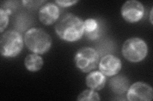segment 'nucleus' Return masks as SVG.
Returning <instances> with one entry per match:
<instances>
[{"instance_id":"nucleus-4","label":"nucleus","mask_w":153,"mask_h":101,"mask_svg":"<svg viewBox=\"0 0 153 101\" xmlns=\"http://www.w3.org/2000/svg\"><path fill=\"white\" fill-rule=\"evenodd\" d=\"M148 52L146 42L138 37H131L124 41L122 54L124 58L131 62H138L146 58Z\"/></svg>"},{"instance_id":"nucleus-5","label":"nucleus","mask_w":153,"mask_h":101,"mask_svg":"<svg viewBox=\"0 0 153 101\" xmlns=\"http://www.w3.org/2000/svg\"><path fill=\"white\" fill-rule=\"evenodd\" d=\"M100 57L97 51L91 47H81L74 57L76 67L84 73H89L98 66Z\"/></svg>"},{"instance_id":"nucleus-6","label":"nucleus","mask_w":153,"mask_h":101,"mask_svg":"<svg viewBox=\"0 0 153 101\" xmlns=\"http://www.w3.org/2000/svg\"><path fill=\"white\" fill-rule=\"evenodd\" d=\"M126 97L130 101H151L153 99V89L142 81H137L130 86Z\"/></svg>"},{"instance_id":"nucleus-11","label":"nucleus","mask_w":153,"mask_h":101,"mask_svg":"<svg viewBox=\"0 0 153 101\" xmlns=\"http://www.w3.org/2000/svg\"><path fill=\"white\" fill-rule=\"evenodd\" d=\"M109 86L114 93L122 95L126 93L130 87V81L124 75H114L109 81Z\"/></svg>"},{"instance_id":"nucleus-3","label":"nucleus","mask_w":153,"mask_h":101,"mask_svg":"<svg viewBox=\"0 0 153 101\" xmlns=\"http://www.w3.org/2000/svg\"><path fill=\"white\" fill-rule=\"evenodd\" d=\"M23 47V38L20 33L16 31H8L0 38V52L4 57H16L21 52Z\"/></svg>"},{"instance_id":"nucleus-1","label":"nucleus","mask_w":153,"mask_h":101,"mask_svg":"<svg viewBox=\"0 0 153 101\" xmlns=\"http://www.w3.org/2000/svg\"><path fill=\"white\" fill-rule=\"evenodd\" d=\"M55 31L65 41H77L84 34V21L73 13H66L57 21Z\"/></svg>"},{"instance_id":"nucleus-9","label":"nucleus","mask_w":153,"mask_h":101,"mask_svg":"<svg viewBox=\"0 0 153 101\" xmlns=\"http://www.w3.org/2000/svg\"><path fill=\"white\" fill-rule=\"evenodd\" d=\"M60 10L56 4L47 3L42 5L38 12V18L44 25H49L56 22L59 18Z\"/></svg>"},{"instance_id":"nucleus-15","label":"nucleus","mask_w":153,"mask_h":101,"mask_svg":"<svg viewBox=\"0 0 153 101\" xmlns=\"http://www.w3.org/2000/svg\"><path fill=\"white\" fill-rule=\"evenodd\" d=\"M9 14L2 8H0V32L2 33L7 28L8 22Z\"/></svg>"},{"instance_id":"nucleus-2","label":"nucleus","mask_w":153,"mask_h":101,"mask_svg":"<svg viewBox=\"0 0 153 101\" xmlns=\"http://www.w3.org/2000/svg\"><path fill=\"white\" fill-rule=\"evenodd\" d=\"M24 41L29 49L38 54H45L49 51L52 43L50 35L40 28H31L27 30Z\"/></svg>"},{"instance_id":"nucleus-12","label":"nucleus","mask_w":153,"mask_h":101,"mask_svg":"<svg viewBox=\"0 0 153 101\" xmlns=\"http://www.w3.org/2000/svg\"><path fill=\"white\" fill-rule=\"evenodd\" d=\"M44 65V60L38 54H28L25 60V66L27 70L31 72H36L42 69Z\"/></svg>"},{"instance_id":"nucleus-16","label":"nucleus","mask_w":153,"mask_h":101,"mask_svg":"<svg viewBox=\"0 0 153 101\" xmlns=\"http://www.w3.org/2000/svg\"><path fill=\"white\" fill-rule=\"evenodd\" d=\"M78 2L77 0H56L55 1L57 5L64 8L72 6Z\"/></svg>"},{"instance_id":"nucleus-13","label":"nucleus","mask_w":153,"mask_h":101,"mask_svg":"<svg viewBox=\"0 0 153 101\" xmlns=\"http://www.w3.org/2000/svg\"><path fill=\"white\" fill-rule=\"evenodd\" d=\"M79 101H94L100 100L99 94L92 89H85L81 92L77 97Z\"/></svg>"},{"instance_id":"nucleus-17","label":"nucleus","mask_w":153,"mask_h":101,"mask_svg":"<svg viewBox=\"0 0 153 101\" xmlns=\"http://www.w3.org/2000/svg\"><path fill=\"white\" fill-rule=\"evenodd\" d=\"M150 22H151V24H152L153 23V22H152V8H151V12H150Z\"/></svg>"},{"instance_id":"nucleus-7","label":"nucleus","mask_w":153,"mask_h":101,"mask_svg":"<svg viewBox=\"0 0 153 101\" xmlns=\"http://www.w3.org/2000/svg\"><path fill=\"white\" fill-rule=\"evenodd\" d=\"M121 13L123 18L126 22L135 23L140 21L144 15V7L140 1L129 0L121 7Z\"/></svg>"},{"instance_id":"nucleus-8","label":"nucleus","mask_w":153,"mask_h":101,"mask_svg":"<svg viewBox=\"0 0 153 101\" xmlns=\"http://www.w3.org/2000/svg\"><path fill=\"white\" fill-rule=\"evenodd\" d=\"M100 71L107 76L117 75L122 68V62L119 57L112 54L104 56L98 63Z\"/></svg>"},{"instance_id":"nucleus-14","label":"nucleus","mask_w":153,"mask_h":101,"mask_svg":"<svg viewBox=\"0 0 153 101\" xmlns=\"http://www.w3.org/2000/svg\"><path fill=\"white\" fill-rule=\"evenodd\" d=\"M84 26L85 34H89L100 30L98 22L94 18L86 19L84 22Z\"/></svg>"},{"instance_id":"nucleus-10","label":"nucleus","mask_w":153,"mask_h":101,"mask_svg":"<svg viewBox=\"0 0 153 101\" xmlns=\"http://www.w3.org/2000/svg\"><path fill=\"white\" fill-rule=\"evenodd\" d=\"M106 84V76L100 71H93L85 77V84L94 90H102Z\"/></svg>"}]
</instances>
